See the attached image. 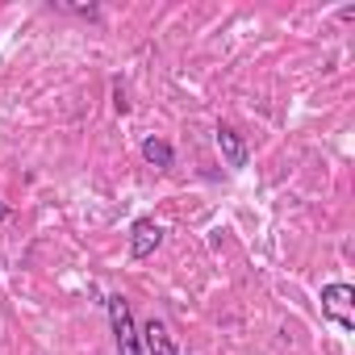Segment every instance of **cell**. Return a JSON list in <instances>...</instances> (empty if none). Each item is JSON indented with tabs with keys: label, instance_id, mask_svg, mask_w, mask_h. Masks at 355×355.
Returning a JSON list of instances; mask_svg holds the SVG:
<instances>
[{
	"label": "cell",
	"instance_id": "cell-1",
	"mask_svg": "<svg viewBox=\"0 0 355 355\" xmlns=\"http://www.w3.org/2000/svg\"><path fill=\"white\" fill-rule=\"evenodd\" d=\"M109 309V322H113V338H117V355H142V338H138V326H134V313H130V301L121 293H113L105 301Z\"/></svg>",
	"mask_w": 355,
	"mask_h": 355
},
{
	"label": "cell",
	"instance_id": "cell-2",
	"mask_svg": "<svg viewBox=\"0 0 355 355\" xmlns=\"http://www.w3.org/2000/svg\"><path fill=\"white\" fill-rule=\"evenodd\" d=\"M355 288L347 284V280H334V284H326L322 288V313L330 318V322H338L347 334L355 330Z\"/></svg>",
	"mask_w": 355,
	"mask_h": 355
},
{
	"label": "cell",
	"instance_id": "cell-3",
	"mask_svg": "<svg viewBox=\"0 0 355 355\" xmlns=\"http://www.w3.org/2000/svg\"><path fill=\"white\" fill-rule=\"evenodd\" d=\"M163 243V226L155 218H138L130 226V259H150Z\"/></svg>",
	"mask_w": 355,
	"mask_h": 355
},
{
	"label": "cell",
	"instance_id": "cell-4",
	"mask_svg": "<svg viewBox=\"0 0 355 355\" xmlns=\"http://www.w3.org/2000/svg\"><path fill=\"white\" fill-rule=\"evenodd\" d=\"M214 142H218V150H222V159H226V167H234V171H243V167L251 163V146L243 142V134H239L234 125H218V130H214Z\"/></svg>",
	"mask_w": 355,
	"mask_h": 355
},
{
	"label": "cell",
	"instance_id": "cell-5",
	"mask_svg": "<svg viewBox=\"0 0 355 355\" xmlns=\"http://www.w3.org/2000/svg\"><path fill=\"white\" fill-rule=\"evenodd\" d=\"M138 338H142L146 355H180V347H175V338H171V330H167L163 318H146L142 330H138Z\"/></svg>",
	"mask_w": 355,
	"mask_h": 355
},
{
	"label": "cell",
	"instance_id": "cell-6",
	"mask_svg": "<svg viewBox=\"0 0 355 355\" xmlns=\"http://www.w3.org/2000/svg\"><path fill=\"white\" fill-rule=\"evenodd\" d=\"M142 159L150 163V167H159V171H167L171 163H175V150H171V142H163V138H142Z\"/></svg>",
	"mask_w": 355,
	"mask_h": 355
},
{
	"label": "cell",
	"instance_id": "cell-7",
	"mask_svg": "<svg viewBox=\"0 0 355 355\" xmlns=\"http://www.w3.org/2000/svg\"><path fill=\"white\" fill-rule=\"evenodd\" d=\"M51 9L55 13H76V17H101L96 5H67V0H51Z\"/></svg>",
	"mask_w": 355,
	"mask_h": 355
},
{
	"label": "cell",
	"instance_id": "cell-8",
	"mask_svg": "<svg viewBox=\"0 0 355 355\" xmlns=\"http://www.w3.org/2000/svg\"><path fill=\"white\" fill-rule=\"evenodd\" d=\"M113 96H117V101H113V109H117V113H125V109H130V101H125V92H121V88H117V92H113Z\"/></svg>",
	"mask_w": 355,
	"mask_h": 355
},
{
	"label": "cell",
	"instance_id": "cell-9",
	"mask_svg": "<svg viewBox=\"0 0 355 355\" xmlns=\"http://www.w3.org/2000/svg\"><path fill=\"white\" fill-rule=\"evenodd\" d=\"M9 218H13V209H9V205H5V201H0V226H5V222H9Z\"/></svg>",
	"mask_w": 355,
	"mask_h": 355
}]
</instances>
